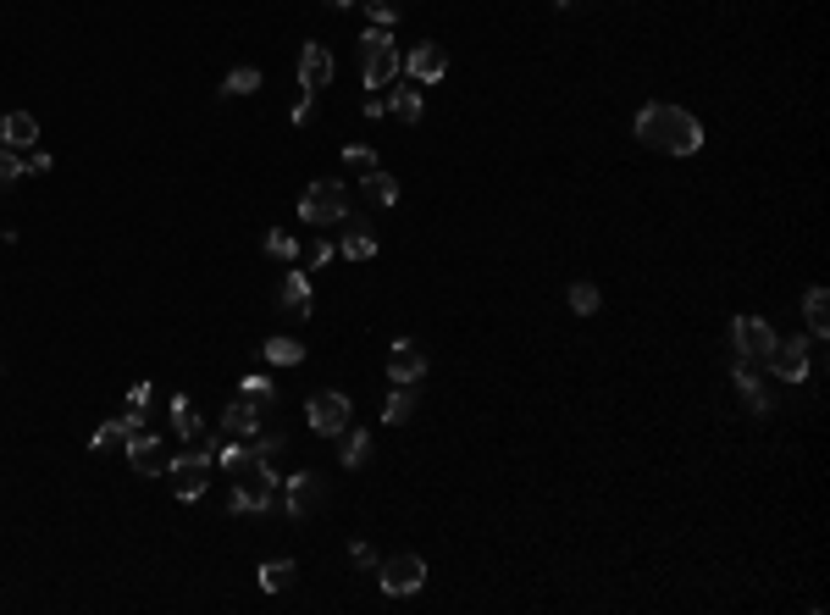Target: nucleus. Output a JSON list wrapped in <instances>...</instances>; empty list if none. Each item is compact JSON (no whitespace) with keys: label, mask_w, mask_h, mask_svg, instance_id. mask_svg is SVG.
Listing matches in <instances>:
<instances>
[{"label":"nucleus","mask_w":830,"mask_h":615,"mask_svg":"<svg viewBox=\"0 0 830 615\" xmlns=\"http://www.w3.org/2000/svg\"><path fill=\"white\" fill-rule=\"evenodd\" d=\"M637 139L648 150H664V156H698L703 150V122L692 117L687 106H664V100H653V106L637 111Z\"/></svg>","instance_id":"obj_1"},{"label":"nucleus","mask_w":830,"mask_h":615,"mask_svg":"<svg viewBox=\"0 0 830 615\" xmlns=\"http://www.w3.org/2000/svg\"><path fill=\"white\" fill-rule=\"evenodd\" d=\"M216 460L233 471V510L238 516H249V510H272L277 488H283L277 483V471H272V460L255 455V449H238V444L216 449Z\"/></svg>","instance_id":"obj_2"},{"label":"nucleus","mask_w":830,"mask_h":615,"mask_svg":"<svg viewBox=\"0 0 830 615\" xmlns=\"http://www.w3.org/2000/svg\"><path fill=\"white\" fill-rule=\"evenodd\" d=\"M211 466H216V449H211V444H194L189 455H178L172 466H166V477H172V494H178L183 505H194V499L205 494V483H211Z\"/></svg>","instance_id":"obj_3"},{"label":"nucleus","mask_w":830,"mask_h":615,"mask_svg":"<svg viewBox=\"0 0 830 615\" xmlns=\"http://www.w3.org/2000/svg\"><path fill=\"white\" fill-rule=\"evenodd\" d=\"M344 217H349V189L338 178H321V183H310V189L299 194V222L327 228V222H344Z\"/></svg>","instance_id":"obj_4"},{"label":"nucleus","mask_w":830,"mask_h":615,"mask_svg":"<svg viewBox=\"0 0 830 615\" xmlns=\"http://www.w3.org/2000/svg\"><path fill=\"white\" fill-rule=\"evenodd\" d=\"M770 372L781 377V383H808V372H814V344H808V338H786V344H775L770 350Z\"/></svg>","instance_id":"obj_5"},{"label":"nucleus","mask_w":830,"mask_h":615,"mask_svg":"<svg viewBox=\"0 0 830 615\" xmlns=\"http://www.w3.org/2000/svg\"><path fill=\"white\" fill-rule=\"evenodd\" d=\"M382 593H393V599H404V593H421V582H427V560L421 555H393L382 560Z\"/></svg>","instance_id":"obj_6"},{"label":"nucleus","mask_w":830,"mask_h":615,"mask_svg":"<svg viewBox=\"0 0 830 615\" xmlns=\"http://www.w3.org/2000/svg\"><path fill=\"white\" fill-rule=\"evenodd\" d=\"M305 416H310V433H321V438H338L349 427V399L338 394V388H327V394H316L305 405Z\"/></svg>","instance_id":"obj_7"},{"label":"nucleus","mask_w":830,"mask_h":615,"mask_svg":"<svg viewBox=\"0 0 830 615\" xmlns=\"http://www.w3.org/2000/svg\"><path fill=\"white\" fill-rule=\"evenodd\" d=\"M731 338H736V355H742V361H770V350H775L770 322H759V316H736Z\"/></svg>","instance_id":"obj_8"},{"label":"nucleus","mask_w":830,"mask_h":615,"mask_svg":"<svg viewBox=\"0 0 830 615\" xmlns=\"http://www.w3.org/2000/svg\"><path fill=\"white\" fill-rule=\"evenodd\" d=\"M122 449H128V460H133V471H139V477H166V466H172L166 444H161L155 433H144V427H139V433H133Z\"/></svg>","instance_id":"obj_9"},{"label":"nucleus","mask_w":830,"mask_h":615,"mask_svg":"<svg viewBox=\"0 0 830 615\" xmlns=\"http://www.w3.org/2000/svg\"><path fill=\"white\" fill-rule=\"evenodd\" d=\"M332 84V50L327 45H305L299 50V89H327Z\"/></svg>","instance_id":"obj_10"},{"label":"nucleus","mask_w":830,"mask_h":615,"mask_svg":"<svg viewBox=\"0 0 830 615\" xmlns=\"http://www.w3.org/2000/svg\"><path fill=\"white\" fill-rule=\"evenodd\" d=\"M404 73H410V84H438L449 73V56H443V45H415L410 61H404Z\"/></svg>","instance_id":"obj_11"},{"label":"nucleus","mask_w":830,"mask_h":615,"mask_svg":"<svg viewBox=\"0 0 830 615\" xmlns=\"http://www.w3.org/2000/svg\"><path fill=\"white\" fill-rule=\"evenodd\" d=\"M388 377H393V383H404V388L421 383V377H427V355L415 350L410 338H399V344H393V355H388Z\"/></svg>","instance_id":"obj_12"},{"label":"nucleus","mask_w":830,"mask_h":615,"mask_svg":"<svg viewBox=\"0 0 830 615\" xmlns=\"http://www.w3.org/2000/svg\"><path fill=\"white\" fill-rule=\"evenodd\" d=\"M283 488H288V516H310V510L321 505V488L327 483H321L316 471H299V477H288Z\"/></svg>","instance_id":"obj_13"},{"label":"nucleus","mask_w":830,"mask_h":615,"mask_svg":"<svg viewBox=\"0 0 830 615\" xmlns=\"http://www.w3.org/2000/svg\"><path fill=\"white\" fill-rule=\"evenodd\" d=\"M222 433H233V438H255V433H261V405L238 394L233 405L222 410Z\"/></svg>","instance_id":"obj_14"},{"label":"nucleus","mask_w":830,"mask_h":615,"mask_svg":"<svg viewBox=\"0 0 830 615\" xmlns=\"http://www.w3.org/2000/svg\"><path fill=\"white\" fill-rule=\"evenodd\" d=\"M0 145H6V150L39 145V122L28 117V111H6V117H0Z\"/></svg>","instance_id":"obj_15"},{"label":"nucleus","mask_w":830,"mask_h":615,"mask_svg":"<svg viewBox=\"0 0 830 615\" xmlns=\"http://www.w3.org/2000/svg\"><path fill=\"white\" fill-rule=\"evenodd\" d=\"M366 89H388L393 78H399V50L393 45H382V50H366Z\"/></svg>","instance_id":"obj_16"},{"label":"nucleus","mask_w":830,"mask_h":615,"mask_svg":"<svg viewBox=\"0 0 830 615\" xmlns=\"http://www.w3.org/2000/svg\"><path fill=\"white\" fill-rule=\"evenodd\" d=\"M139 427H144V416H133V410H128V416H117V422L95 427V438H89V449H122L133 433H139Z\"/></svg>","instance_id":"obj_17"},{"label":"nucleus","mask_w":830,"mask_h":615,"mask_svg":"<svg viewBox=\"0 0 830 615\" xmlns=\"http://www.w3.org/2000/svg\"><path fill=\"white\" fill-rule=\"evenodd\" d=\"M277 305L294 311V316H310V278L305 272H288V278L277 283Z\"/></svg>","instance_id":"obj_18"},{"label":"nucleus","mask_w":830,"mask_h":615,"mask_svg":"<svg viewBox=\"0 0 830 615\" xmlns=\"http://www.w3.org/2000/svg\"><path fill=\"white\" fill-rule=\"evenodd\" d=\"M172 427H178V433L189 438V444H205V438H211V433H205V422H200V410L189 405V394L172 399Z\"/></svg>","instance_id":"obj_19"},{"label":"nucleus","mask_w":830,"mask_h":615,"mask_svg":"<svg viewBox=\"0 0 830 615\" xmlns=\"http://www.w3.org/2000/svg\"><path fill=\"white\" fill-rule=\"evenodd\" d=\"M382 106H388L393 117H404V122H421V89L399 84V89H388V95H382Z\"/></svg>","instance_id":"obj_20"},{"label":"nucleus","mask_w":830,"mask_h":615,"mask_svg":"<svg viewBox=\"0 0 830 615\" xmlns=\"http://www.w3.org/2000/svg\"><path fill=\"white\" fill-rule=\"evenodd\" d=\"M736 388H742V399H747V410H753V416H764V410H770V394H764V383L753 377V361L736 366Z\"/></svg>","instance_id":"obj_21"},{"label":"nucleus","mask_w":830,"mask_h":615,"mask_svg":"<svg viewBox=\"0 0 830 615\" xmlns=\"http://www.w3.org/2000/svg\"><path fill=\"white\" fill-rule=\"evenodd\" d=\"M803 316H808V327H814V338H825V333H830V294L819 289V283L803 294Z\"/></svg>","instance_id":"obj_22"},{"label":"nucleus","mask_w":830,"mask_h":615,"mask_svg":"<svg viewBox=\"0 0 830 615\" xmlns=\"http://www.w3.org/2000/svg\"><path fill=\"white\" fill-rule=\"evenodd\" d=\"M261 355H266V366H299L305 361V344L299 338H266Z\"/></svg>","instance_id":"obj_23"},{"label":"nucleus","mask_w":830,"mask_h":615,"mask_svg":"<svg viewBox=\"0 0 830 615\" xmlns=\"http://www.w3.org/2000/svg\"><path fill=\"white\" fill-rule=\"evenodd\" d=\"M338 250H344L349 261H371V255H377V233L360 228V222H349V233H344V244H338Z\"/></svg>","instance_id":"obj_24"},{"label":"nucleus","mask_w":830,"mask_h":615,"mask_svg":"<svg viewBox=\"0 0 830 615\" xmlns=\"http://www.w3.org/2000/svg\"><path fill=\"white\" fill-rule=\"evenodd\" d=\"M366 194L377 205H399V178H393V172H382V167H371L366 172Z\"/></svg>","instance_id":"obj_25"},{"label":"nucleus","mask_w":830,"mask_h":615,"mask_svg":"<svg viewBox=\"0 0 830 615\" xmlns=\"http://www.w3.org/2000/svg\"><path fill=\"white\" fill-rule=\"evenodd\" d=\"M410 410H415V394H410L404 383H393L388 405H382V422H388V427H399V422H410Z\"/></svg>","instance_id":"obj_26"},{"label":"nucleus","mask_w":830,"mask_h":615,"mask_svg":"<svg viewBox=\"0 0 830 615\" xmlns=\"http://www.w3.org/2000/svg\"><path fill=\"white\" fill-rule=\"evenodd\" d=\"M261 89V73L255 67H233V73L222 78V95H255Z\"/></svg>","instance_id":"obj_27"},{"label":"nucleus","mask_w":830,"mask_h":615,"mask_svg":"<svg viewBox=\"0 0 830 615\" xmlns=\"http://www.w3.org/2000/svg\"><path fill=\"white\" fill-rule=\"evenodd\" d=\"M266 255H277V261H299V239L288 228H272L266 233Z\"/></svg>","instance_id":"obj_28"},{"label":"nucleus","mask_w":830,"mask_h":615,"mask_svg":"<svg viewBox=\"0 0 830 615\" xmlns=\"http://www.w3.org/2000/svg\"><path fill=\"white\" fill-rule=\"evenodd\" d=\"M299 571H294V560H272V566H261V588L266 593H277V588H288Z\"/></svg>","instance_id":"obj_29"},{"label":"nucleus","mask_w":830,"mask_h":615,"mask_svg":"<svg viewBox=\"0 0 830 615\" xmlns=\"http://www.w3.org/2000/svg\"><path fill=\"white\" fill-rule=\"evenodd\" d=\"M598 305H604V294H598L593 283H570V311L576 316H593Z\"/></svg>","instance_id":"obj_30"},{"label":"nucleus","mask_w":830,"mask_h":615,"mask_svg":"<svg viewBox=\"0 0 830 615\" xmlns=\"http://www.w3.org/2000/svg\"><path fill=\"white\" fill-rule=\"evenodd\" d=\"M366 455H371V438L360 433V427H355V433H344V444H338V460H344V466H360Z\"/></svg>","instance_id":"obj_31"},{"label":"nucleus","mask_w":830,"mask_h":615,"mask_svg":"<svg viewBox=\"0 0 830 615\" xmlns=\"http://www.w3.org/2000/svg\"><path fill=\"white\" fill-rule=\"evenodd\" d=\"M360 6L371 12V23L393 28V23H399V6H404V0H360Z\"/></svg>","instance_id":"obj_32"},{"label":"nucleus","mask_w":830,"mask_h":615,"mask_svg":"<svg viewBox=\"0 0 830 615\" xmlns=\"http://www.w3.org/2000/svg\"><path fill=\"white\" fill-rule=\"evenodd\" d=\"M238 394H244V399H255V405H272V383H266V377H244V388H238Z\"/></svg>","instance_id":"obj_33"},{"label":"nucleus","mask_w":830,"mask_h":615,"mask_svg":"<svg viewBox=\"0 0 830 615\" xmlns=\"http://www.w3.org/2000/svg\"><path fill=\"white\" fill-rule=\"evenodd\" d=\"M344 161H349V167H360V172H371V167H377V150H371V145H344Z\"/></svg>","instance_id":"obj_34"},{"label":"nucleus","mask_w":830,"mask_h":615,"mask_svg":"<svg viewBox=\"0 0 830 615\" xmlns=\"http://www.w3.org/2000/svg\"><path fill=\"white\" fill-rule=\"evenodd\" d=\"M17 178H23V161H17L12 150L0 145V189H6V183H17Z\"/></svg>","instance_id":"obj_35"},{"label":"nucleus","mask_w":830,"mask_h":615,"mask_svg":"<svg viewBox=\"0 0 830 615\" xmlns=\"http://www.w3.org/2000/svg\"><path fill=\"white\" fill-rule=\"evenodd\" d=\"M249 449H255V455H266V460H272L277 449H288V438H283V433H255V444H249Z\"/></svg>","instance_id":"obj_36"},{"label":"nucleus","mask_w":830,"mask_h":615,"mask_svg":"<svg viewBox=\"0 0 830 615\" xmlns=\"http://www.w3.org/2000/svg\"><path fill=\"white\" fill-rule=\"evenodd\" d=\"M349 555H355V566H360V571H377V566H382V555L371 549V543H355Z\"/></svg>","instance_id":"obj_37"},{"label":"nucleus","mask_w":830,"mask_h":615,"mask_svg":"<svg viewBox=\"0 0 830 615\" xmlns=\"http://www.w3.org/2000/svg\"><path fill=\"white\" fill-rule=\"evenodd\" d=\"M360 45H366V50H382V45H393V39H388V28H382V23H371V28H366V39H360Z\"/></svg>","instance_id":"obj_38"},{"label":"nucleus","mask_w":830,"mask_h":615,"mask_svg":"<svg viewBox=\"0 0 830 615\" xmlns=\"http://www.w3.org/2000/svg\"><path fill=\"white\" fill-rule=\"evenodd\" d=\"M310 117H316V95L305 89V95H299V106H294V122H310Z\"/></svg>","instance_id":"obj_39"},{"label":"nucleus","mask_w":830,"mask_h":615,"mask_svg":"<svg viewBox=\"0 0 830 615\" xmlns=\"http://www.w3.org/2000/svg\"><path fill=\"white\" fill-rule=\"evenodd\" d=\"M133 416H144V405H150V383H133Z\"/></svg>","instance_id":"obj_40"},{"label":"nucleus","mask_w":830,"mask_h":615,"mask_svg":"<svg viewBox=\"0 0 830 615\" xmlns=\"http://www.w3.org/2000/svg\"><path fill=\"white\" fill-rule=\"evenodd\" d=\"M23 167H28V172H50V167H56V161H50V150H34V156H28Z\"/></svg>","instance_id":"obj_41"},{"label":"nucleus","mask_w":830,"mask_h":615,"mask_svg":"<svg viewBox=\"0 0 830 615\" xmlns=\"http://www.w3.org/2000/svg\"><path fill=\"white\" fill-rule=\"evenodd\" d=\"M327 6H355V0H327Z\"/></svg>","instance_id":"obj_42"},{"label":"nucleus","mask_w":830,"mask_h":615,"mask_svg":"<svg viewBox=\"0 0 830 615\" xmlns=\"http://www.w3.org/2000/svg\"><path fill=\"white\" fill-rule=\"evenodd\" d=\"M559 6H576V0H559Z\"/></svg>","instance_id":"obj_43"}]
</instances>
